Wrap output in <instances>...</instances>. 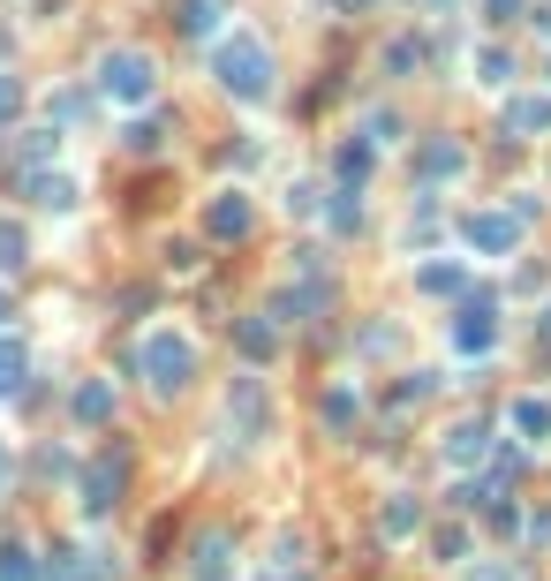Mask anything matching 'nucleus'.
Returning <instances> with one entry per match:
<instances>
[{"label": "nucleus", "instance_id": "c756f323", "mask_svg": "<svg viewBox=\"0 0 551 581\" xmlns=\"http://www.w3.org/2000/svg\"><path fill=\"white\" fill-rule=\"evenodd\" d=\"M159 136H167L159 122H128V128H122V144H128V152H159Z\"/></svg>", "mask_w": 551, "mask_h": 581}, {"label": "nucleus", "instance_id": "393cba45", "mask_svg": "<svg viewBox=\"0 0 551 581\" xmlns=\"http://www.w3.org/2000/svg\"><path fill=\"white\" fill-rule=\"evenodd\" d=\"M378 61H385V76H408V69H424V61H430V45L424 39H393Z\"/></svg>", "mask_w": 551, "mask_h": 581}, {"label": "nucleus", "instance_id": "412c9836", "mask_svg": "<svg viewBox=\"0 0 551 581\" xmlns=\"http://www.w3.org/2000/svg\"><path fill=\"white\" fill-rule=\"evenodd\" d=\"M0 581H45L39 551H31L23 537H8V543H0Z\"/></svg>", "mask_w": 551, "mask_h": 581}, {"label": "nucleus", "instance_id": "ddd939ff", "mask_svg": "<svg viewBox=\"0 0 551 581\" xmlns=\"http://www.w3.org/2000/svg\"><path fill=\"white\" fill-rule=\"evenodd\" d=\"M318 415H325V430H333V438H347V430L363 423V385H355V377H340V385H325V401H318Z\"/></svg>", "mask_w": 551, "mask_h": 581}, {"label": "nucleus", "instance_id": "ea45409f", "mask_svg": "<svg viewBox=\"0 0 551 581\" xmlns=\"http://www.w3.org/2000/svg\"><path fill=\"white\" fill-rule=\"evenodd\" d=\"M416 8H438V15H446V8H461V0H416Z\"/></svg>", "mask_w": 551, "mask_h": 581}, {"label": "nucleus", "instance_id": "473e14b6", "mask_svg": "<svg viewBox=\"0 0 551 581\" xmlns=\"http://www.w3.org/2000/svg\"><path fill=\"white\" fill-rule=\"evenodd\" d=\"M15 114H23V83L0 76V122H15Z\"/></svg>", "mask_w": 551, "mask_h": 581}, {"label": "nucleus", "instance_id": "dca6fc26", "mask_svg": "<svg viewBox=\"0 0 551 581\" xmlns=\"http://www.w3.org/2000/svg\"><path fill=\"white\" fill-rule=\"evenodd\" d=\"M371 166H378V144H371V136H347V144L333 152L340 189H363V181H371Z\"/></svg>", "mask_w": 551, "mask_h": 581}, {"label": "nucleus", "instance_id": "bb28decb", "mask_svg": "<svg viewBox=\"0 0 551 581\" xmlns=\"http://www.w3.org/2000/svg\"><path fill=\"white\" fill-rule=\"evenodd\" d=\"M31 264V242H23V227L15 219H0V272H23Z\"/></svg>", "mask_w": 551, "mask_h": 581}, {"label": "nucleus", "instance_id": "c85d7f7f", "mask_svg": "<svg viewBox=\"0 0 551 581\" xmlns=\"http://www.w3.org/2000/svg\"><path fill=\"white\" fill-rule=\"evenodd\" d=\"M430 551H438L446 567H461V559H468V529H438V537H430Z\"/></svg>", "mask_w": 551, "mask_h": 581}, {"label": "nucleus", "instance_id": "2f4dec72", "mask_svg": "<svg viewBox=\"0 0 551 581\" xmlns=\"http://www.w3.org/2000/svg\"><path fill=\"white\" fill-rule=\"evenodd\" d=\"M363 136H371V144H393V136H401V122L378 106V114H363Z\"/></svg>", "mask_w": 551, "mask_h": 581}, {"label": "nucleus", "instance_id": "c9c22d12", "mask_svg": "<svg viewBox=\"0 0 551 581\" xmlns=\"http://www.w3.org/2000/svg\"><path fill=\"white\" fill-rule=\"evenodd\" d=\"M468 581H521V574H513V567H499V559H491V567H476V574H468Z\"/></svg>", "mask_w": 551, "mask_h": 581}, {"label": "nucleus", "instance_id": "58836bf2", "mask_svg": "<svg viewBox=\"0 0 551 581\" xmlns=\"http://www.w3.org/2000/svg\"><path fill=\"white\" fill-rule=\"evenodd\" d=\"M340 15H363V8H378V0H333Z\"/></svg>", "mask_w": 551, "mask_h": 581}, {"label": "nucleus", "instance_id": "9d476101", "mask_svg": "<svg viewBox=\"0 0 551 581\" xmlns=\"http://www.w3.org/2000/svg\"><path fill=\"white\" fill-rule=\"evenodd\" d=\"M23 197H31L39 211H76V197H84V189H76V174L45 166V174H23Z\"/></svg>", "mask_w": 551, "mask_h": 581}, {"label": "nucleus", "instance_id": "1a4fd4ad", "mask_svg": "<svg viewBox=\"0 0 551 581\" xmlns=\"http://www.w3.org/2000/svg\"><path fill=\"white\" fill-rule=\"evenodd\" d=\"M461 166H468V152L454 136H424V144H416V181H430V189H438V181H461Z\"/></svg>", "mask_w": 551, "mask_h": 581}, {"label": "nucleus", "instance_id": "39448f33", "mask_svg": "<svg viewBox=\"0 0 551 581\" xmlns=\"http://www.w3.org/2000/svg\"><path fill=\"white\" fill-rule=\"evenodd\" d=\"M227 423L242 430V438H272V393H264V377L242 371L227 385Z\"/></svg>", "mask_w": 551, "mask_h": 581}, {"label": "nucleus", "instance_id": "5701e85b", "mask_svg": "<svg viewBox=\"0 0 551 581\" xmlns=\"http://www.w3.org/2000/svg\"><path fill=\"white\" fill-rule=\"evenodd\" d=\"M235 340H242V355H250V363H272V347H280L272 318H242V325H235Z\"/></svg>", "mask_w": 551, "mask_h": 581}, {"label": "nucleus", "instance_id": "a878e982", "mask_svg": "<svg viewBox=\"0 0 551 581\" xmlns=\"http://www.w3.org/2000/svg\"><path fill=\"white\" fill-rule=\"evenodd\" d=\"M181 31H189V39H212L219 31V0H181Z\"/></svg>", "mask_w": 551, "mask_h": 581}, {"label": "nucleus", "instance_id": "e433bc0d", "mask_svg": "<svg viewBox=\"0 0 551 581\" xmlns=\"http://www.w3.org/2000/svg\"><path fill=\"white\" fill-rule=\"evenodd\" d=\"M257 581H310V574H302V567H264Z\"/></svg>", "mask_w": 551, "mask_h": 581}, {"label": "nucleus", "instance_id": "7ed1b4c3", "mask_svg": "<svg viewBox=\"0 0 551 581\" xmlns=\"http://www.w3.org/2000/svg\"><path fill=\"white\" fill-rule=\"evenodd\" d=\"M98 98L122 106V114H144V106L159 98V61H152L144 45H114V53L98 61Z\"/></svg>", "mask_w": 551, "mask_h": 581}, {"label": "nucleus", "instance_id": "423d86ee", "mask_svg": "<svg viewBox=\"0 0 551 581\" xmlns=\"http://www.w3.org/2000/svg\"><path fill=\"white\" fill-rule=\"evenodd\" d=\"M499 347V302H461V325H454V355H491Z\"/></svg>", "mask_w": 551, "mask_h": 581}, {"label": "nucleus", "instance_id": "7c9ffc66", "mask_svg": "<svg viewBox=\"0 0 551 581\" xmlns=\"http://www.w3.org/2000/svg\"><path fill=\"white\" fill-rule=\"evenodd\" d=\"M288 211H295V219H318V181H295V189H288Z\"/></svg>", "mask_w": 551, "mask_h": 581}, {"label": "nucleus", "instance_id": "4be33fe9", "mask_svg": "<svg viewBox=\"0 0 551 581\" xmlns=\"http://www.w3.org/2000/svg\"><path fill=\"white\" fill-rule=\"evenodd\" d=\"M61 166V128H23V174Z\"/></svg>", "mask_w": 551, "mask_h": 581}, {"label": "nucleus", "instance_id": "4468645a", "mask_svg": "<svg viewBox=\"0 0 551 581\" xmlns=\"http://www.w3.org/2000/svg\"><path fill=\"white\" fill-rule=\"evenodd\" d=\"M507 423H513L521 446H551V393H521L507 408Z\"/></svg>", "mask_w": 551, "mask_h": 581}, {"label": "nucleus", "instance_id": "cd10ccee", "mask_svg": "<svg viewBox=\"0 0 551 581\" xmlns=\"http://www.w3.org/2000/svg\"><path fill=\"white\" fill-rule=\"evenodd\" d=\"M507 76H513L507 45H476V83H507Z\"/></svg>", "mask_w": 551, "mask_h": 581}, {"label": "nucleus", "instance_id": "aec40b11", "mask_svg": "<svg viewBox=\"0 0 551 581\" xmlns=\"http://www.w3.org/2000/svg\"><path fill=\"white\" fill-rule=\"evenodd\" d=\"M23 377H31V347H23L15 332H0V401H15Z\"/></svg>", "mask_w": 551, "mask_h": 581}, {"label": "nucleus", "instance_id": "79ce46f5", "mask_svg": "<svg viewBox=\"0 0 551 581\" xmlns=\"http://www.w3.org/2000/svg\"><path fill=\"white\" fill-rule=\"evenodd\" d=\"M0 332H8V288H0Z\"/></svg>", "mask_w": 551, "mask_h": 581}, {"label": "nucleus", "instance_id": "6e6552de", "mask_svg": "<svg viewBox=\"0 0 551 581\" xmlns=\"http://www.w3.org/2000/svg\"><path fill=\"white\" fill-rule=\"evenodd\" d=\"M499 128H507L513 144H529V136H551V91H521L499 106Z\"/></svg>", "mask_w": 551, "mask_h": 581}, {"label": "nucleus", "instance_id": "f8f14e48", "mask_svg": "<svg viewBox=\"0 0 551 581\" xmlns=\"http://www.w3.org/2000/svg\"><path fill=\"white\" fill-rule=\"evenodd\" d=\"M76 498H84L91 521H98V513H114V498H122V468H114V460H91L84 476H76Z\"/></svg>", "mask_w": 551, "mask_h": 581}, {"label": "nucleus", "instance_id": "0eeeda50", "mask_svg": "<svg viewBox=\"0 0 551 581\" xmlns=\"http://www.w3.org/2000/svg\"><path fill=\"white\" fill-rule=\"evenodd\" d=\"M250 219H257L250 189H219L212 205H205V235H212V242H242V235H250Z\"/></svg>", "mask_w": 551, "mask_h": 581}, {"label": "nucleus", "instance_id": "2eb2a0df", "mask_svg": "<svg viewBox=\"0 0 551 581\" xmlns=\"http://www.w3.org/2000/svg\"><path fill=\"white\" fill-rule=\"evenodd\" d=\"M491 460V423H454L446 430V468H484Z\"/></svg>", "mask_w": 551, "mask_h": 581}, {"label": "nucleus", "instance_id": "a211bd4d", "mask_svg": "<svg viewBox=\"0 0 551 581\" xmlns=\"http://www.w3.org/2000/svg\"><path fill=\"white\" fill-rule=\"evenodd\" d=\"M468 264H476V257H438V264H424V272H416V294H461Z\"/></svg>", "mask_w": 551, "mask_h": 581}, {"label": "nucleus", "instance_id": "20e7f679", "mask_svg": "<svg viewBox=\"0 0 551 581\" xmlns=\"http://www.w3.org/2000/svg\"><path fill=\"white\" fill-rule=\"evenodd\" d=\"M521 235H529V219H521L513 205H476V211L461 219V242L476 249V257H513V249H521Z\"/></svg>", "mask_w": 551, "mask_h": 581}, {"label": "nucleus", "instance_id": "9b49d317", "mask_svg": "<svg viewBox=\"0 0 551 581\" xmlns=\"http://www.w3.org/2000/svg\"><path fill=\"white\" fill-rule=\"evenodd\" d=\"M189 581H235V537H227V529H205V537H197Z\"/></svg>", "mask_w": 551, "mask_h": 581}, {"label": "nucleus", "instance_id": "72a5a7b5", "mask_svg": "<svg viewBox=\"0 0 551 581\" xmlns=\"http://www.w3.org/2000/svg\"><path fill=\"white\" fill-rule=\"evenodd\" d=\"M521 537H529L537 551H544V543H551V513H529V529H521Z\"/></svg>", "mask_w": 551, "mask_h": 581}, {"label": "nucleus", "instance_id": "b1692460", "mask_svg": "<svg viewBox=\"0 0 551 581\" xmlns=\"http://www.w3.org/2000/svg\"><path fill=\"white\" fill-rule=\"evenodd\" d=\"M325 227H333V235H355V227H363V189H333V205H325Z\"/></svg>", "mask_w": 551, "mask_h": 581}, {"label": "nucleus", "instance_id": "4c0bfd02", "mask_svg": "<svg viewBox=\"0 0 551 581\" xmlns=\"http://www.w3.org/2000/svg\"><path fill=\"white\" fill-rule=\"evenodd\" d=\"M8 476H15V446L0 438V491H8Z\"/></svg>", "mask_w": 551, "mask_h": 581}, {"label": "nucleus", "instance_id": "6ab92c4d", "mask_svg": "<svg viewBox=\"0 0 551 581\" xmlns=\"http://www.w3.org/2000/svg\"><path fill=\"white\" fill-rule=\"evenodd\" d=\"M378 529H385V537H393V543H408V537H416V529H424V506H416V498H408V491H393V498H385V506H378Z\"/></svg>", "mask_w": 551, "mask_h": 581}, {"label": "nucleus", "instance_id": "f3484780", "mask_svg": "<svg viewBox=\"0 0 551 581\" xmlns=\"http://www.w3.org/2000/svg\"><path fill=\"white\" fill-rule=\"evenodd\" d=\"M69 408H76V423H84V430H98V423L114 415V377H84Z\"/></svg>", "mask_w": 551, "mask_h": 581}, {"label": "nucleus", "instance_id": "f03ea898", "mask_svg": "<svg viewBox=\"0 0 551 581\" xmlns=\"http://www.w3.org/2000/svg\"><path fill=\"white\" fill-rule=\"evenodd\" d=\"M136 377H144L159 401H174V393L197 377V340L174 332V325H152L144 340H136Z\"/></svg>", "mask_w": 551, "mask_h": 581}, {"label": "nucleus", "instance_id": "f704fd0d", "mask_svg": "<svg viewBox=\"0 0 551 581\" xmlns=\"http://www.w3.org/2000/svg\"><path fill=\"white\" fill-rule=\"evenodd\" d=\"M484 15H491V23H513V15H521V0H484Z\"/></svg>", "mask_w": 551, "mask_h": 581}, {"label": "nucleus", "instance_id": "a19ab883", "mask_svg": "<svg viewBox=\"0 0 551 581\" xmlns=\"http://www.w3.org/2000/svg\"><path fill=\"white\" fill-rule=\"evenodd\" d=\"M537 332H544V340H551V302H544V318H537Z\"/></svg>", "mask_w": 551, "mask_h": 581}, {"label": "nucleus", "instance_id": "f257e3e1", "mask_svg": "<svg viewBox=\"0 0 551 581\" xmlns=\"http://www.w3.org/2000/svg\"><path fill=\"white\" fill-rule=\"evenodd\" d=\"M212 76H219L227 98L264 106L280 91V61H272V45L257 39V31H227V39H212Z\"/></svg>", "mask_w": 551, "mask_h": 581}]
</instances>
